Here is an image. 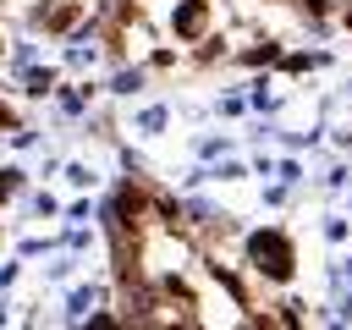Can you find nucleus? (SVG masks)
I'll list each match as a JSON object with an SVG mask.
<instances>
[{"label": "nucleus", "mask_w": 352, "mask_h": 330, "mask_svg": "<svg viewBox=\"0 0 352 330\" xmlns=\"http://www.w3.org/2000/svg\"><path fill=\"white\" fill-rule=\"evenodd\" d=\"M176 28H182V33H198V28H204V0H192V6H182V16H176Z\"/></svg>", "instance_id": "1"}, {"label": "nucleus", "mask_w": 352, "mask_h": 330, "mask_svg": "<svg viewBox=\"0 0 352 330\" xmlns=\"http://www.w3.org/2000/svg\"><path fill=\"white\" fill-rule=\"evenodd\" d=\"M88 330H116V324H110V319H94V324H88Z\"/></svg>", "instance_id": "2"}]
</instances>
